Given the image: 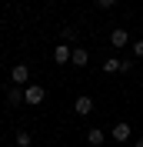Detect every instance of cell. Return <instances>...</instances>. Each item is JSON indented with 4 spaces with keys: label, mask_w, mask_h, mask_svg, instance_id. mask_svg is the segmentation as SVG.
<instances>
[{
    "label": "cell",
    "mask_w": 143,
    "mask_h": 147,
    "mask_svg": "<svg viewBox=\"0 0 143 147\" xmlns=\"http://www.w3.org/2000/svg\"><path fill=\"white\" fill-rule=\"evenodd\" d=\"M43 100H47V90L40 84H27V87H23V104L37 107V104H43Z\"/></svg>",
    "instance_id": "obj_1"
},
{
    "label": "cell",
    "mask_w": 143,
    "mask_h": 147,
    "mask_svg": "<svg viewBox=\"0 0 143 147\" xmlns=\"http://www.w3.org/2000/svg\"><path fill=\"white\" fill-rule=\"evenodd\" d=\"M30 80V64H13L10 67V84L13 87H27Z\"/></svg>",
    "instance_id": "obj_2"
},
{
    "label": "cell",
    "mask_w": 143,
    "mask_h": 147,
    "mask_svg": "<svg viewBox=\"0 0 143 147\" xmlns=\"http://www.w3.org/2000/svg\"><path fill=\"white\" fill-rule=\"evenodd\" d=\"M130 134H133V130H130V124H126V120H116L113 130H110V137H113L116 144H126V140H130Z\"/></svg>",
    "instance_id": "obj_3"
},
{
    "label": "cell",
    "mask_w": 143,
    "mask_h": 147,
    "mask_svg": "<svg viewBox=\"0 0 143 147\" xmlns=\"http://www.w3.org/2000/svg\"><path fill=\"white\" fill-rule=\"evenodd\" d=\"M73 110H77L80 117H87L90 110H93V97H90V94H80V97H77V104H73Z\"/></svg>",
    "instance_id": "obj_4"
},
{
    "label": "cell",
    "mask_w": 143,
    "mask_h": 147,
    "mask_svg": "<svg viewBox=\"0 0 143 147\" xmlns=\"http://www.w3.org/2000/svg\"><path fill=\"white\" fill-rule=\"evenodd\" d=\"M70 57H73V50L67 44H57L53 47V60H57V64H70Z\"/></svg>",
    "instance_id": "obj_5"
},
{
    "label": "cell",
    "mask_w": 143,
    "mask_h": 147,
    "mask_svg": "<svg viewBox=\"0 0 143 147\" xmlns=\"http://www.w3.org/2000/svg\"><path fill=\"white\" fill-rule=\"evenodd\" d=\"M110 44H113L116 50H120V47H126V44H130V34H126L123 27H116L113 34H110Z\"/></svg>",
    "instance_id": "obj_6"
},
{
    "label": "cell",
    "mask_w": 143,
    "mask_h": 147,
    "mask_svg": "<svg viewBox=\"0 0 143 147\" xmlns=\"http://www.w3.org/2000/svg\"><path fill=\"white\" fill-rule=\"evenodd\" d=\"M103 137H107V134H103L100 127H90V134H87V144H90V147H100V144H103Z\"/></svg>",
    "instance_id": "obj_7"
},
{
    "label": "cell",
    "mask_w": 143,
    "mask_h": 147,
    "mask_svg": "<svg viewBox=\"0 0 143 147\" xmlns=\"http://www.w3.org/2000/svg\"><path fill=\"white\" fill-rule=\"evenodd\" d=\"M7 100H10V107L23 104V87H10V90H7Z\"/></svg>",
    "instance_id": "obj_8"
},
{
    "label": "cell",
    "mask_w": 143,
    "mask_h": 147,
    "mask_svg": "<svg viewBox=\"0 0 143 147\" xmlns=\"http://www.w3.org/2000/svg\"><path fill=\"white\" fill-rule=\"evenodd\" d=\"M87 60H90V54L83 50V47H77V50H73V57H70V64H73V67H83Z\"/></svg>",
    "instance_id": "obj_9"
},
{
    "label": "cell",
    "mask_w": 143,
    "mask_h": 147,
    "mask_svg": "<svg viewBox=\"0 0 143 147\" xmlns=\"http://www.w3.org/2000/svg\"><path fill=\"white\" fill-rule=\"evenodd\" d=\"M13 144H17V147H30V144H33V137H30V130H17V137H13Z\"/></svg>",
    "instance_id": "obj_10"
},
{
    "label": "cell",
    "mask_w": 143,
    "mask_h": 147,
    "mask_svg": "<svg viewBox=\"0 0 143 147\" xmlns=\"http://www.w3.org/2000/svg\"><path fill=\"white\" fill-rule=\"evenodd\" d=\"M63 44H67V40H77V27H63Z\"/></svg>",
    "instance_id": "obj_11"
},
{
    "label": "cell",
    "mask_w": 143,
    "mask_h": 147,
    "mask_svg": "<svg viewBox=\"0 0 143 147\" xmlns=\"http://www.w3.org/2000/svg\"><path fill=\"white\" fill-rule=\"evenodd\" d=\"M93 3H97L100 10H110V7H113V3H116V0H93Z\"/></svg>",
    "instance_id": "obj_12"
},
{
    "label": "cell",
    "mask_w": 143,
    "mask_h": 147,
    "mask_svg": "<svg viewBox=\"0 0 143 147\" xmlns=\"http://www.w3.org/2000/svg\"><path fill=\"white\" fill-rule=\"evenodd\" d=\"M133 57H143V40H133Z\"/></svg>",
    "instance_id": "obj_13"
},
{
    "label": "cell",
    "mask_w": 143,
    "mask_h": 147,
    "mask_svg": "<svg viewBox=\"0 0 143 147\" xmlns=\"http://www.w3.org/2000/svg\"><path fill=\"white\" fill-rule=\"evenodd\" d=\"M133 147H143V137H140V140H136V144H133Z\"/></svg>",
    "instance_id": "obj_14"
}]
</instances>
